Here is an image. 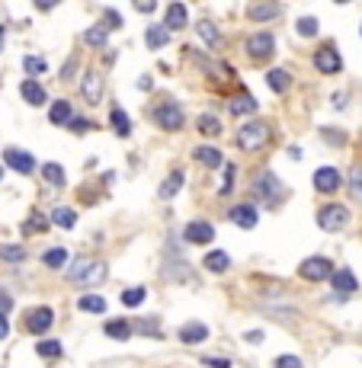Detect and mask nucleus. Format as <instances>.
I'll return each instance as SVG.
<instances>
[{
	"instance_id": "49530a36",
	"label": "nucleus",
	"mask_w": 362,
	"mask_h": 368,
	"mask_svg": "<svg viewBox=\"0 0 362 368\" xmlns=\"http://www.w3.org/2000/svg\"><path fill=\"white\" fill-rule=\"evenodd\" d=\"M71 131H74V135H84V131H90V122L87 119H71Z\"/></svg>"
},
{
	"instance_id": "f3484780",
	"label": "nucleus",
	"mask_w": 362,
	"mask_h": 368,
	"mask_svg": "<svg viewBox=\"0 0 362 368\" xmlns=\"http://www.w3.org/2000/svg\"><path fill=\"white\" fill-rule=\"evenodd\" d=\"M266 83H270L273 93H288V87H292V74H288L286 67H273V71L266 74Z\"/></svg>"
},
{
	"instance_id": "bb28decb",
	"label": "nucleus",
	"mask_w": 362,
	"mask_h": 368,
	"mask_svg": "<svg viewBox=\"0 0 362 368\" xmlns=\"http://www.w3.org/2000/svg\"><path fill=\"white\" fill-rule=\"evenodd\" d=\"M109 122H112V129H116V135H119V138H129L131 119L125 116V112H122V109H112V112H109Z\"/></svg>"
},
{
	"instance_id": "72a5a7b5",
	"label": "nucleus",
	"mask_w": 362,
	"mask_h": 368,
	"mask_svg": "<svg viewBox=\"0 0 362 368\" xmlns=\"http://www.w3.org/2000/svg\"><path fill=\"white\" fill-rule=\"evenodd\" d=\"M42 176H45V183H52V186H65V170H61V164H45L42 166Z\"/></svg>"
},
{
	"instance_id": "f257e3e1",
	"label": "nucleus",
	"mask_w": 362,
	"mask_h": 368,
	"mask_svg": "<svg viewBox=\"0 0 362 368\" xmlns=\"http://www.w3.org/2000/svg\"><path fill=\"white\" fill-rule=\"evenodd\" d=\"M103 279H106V263H100V259H77L71 266V282L81 288L100 285Z\"/></svg>"
},
{
	"instance_id": "6ab92c4d",
	"label": "nucleus",
	"mask_w": 362,
	"mask_h": 368,
	"mask_svg": "<svg viewBox=\"0 0 362 368\" xmlns=\"http://www.w3.org/2000/svg\"><path fill=\"white\" fill-rule=\"evenodd\" d=\"M186 7L183 3H170L167 7V19H164V26H167V32H173V29H183L186 26Z\"/></svg>"
},
{
	"instance_id": "c9c22d12",
	"label": "nucleus",
	"mask_w": 362,
	"mask_h": 368,
	"mask_svg": "<svg viewBox=\"0 0 362 368\" xmlns=\"http://www.w3.org/2000/svg\"><path fill=\"white\" fill-rule=\"evenodd\" d=\"M36 352L42 356V359H58L61 356V343H55V340H42L36 346Z\"/></svg>"
},
{
	"instance_id": "0eeeda50",
	"label": "nucleus",
	"mask_w": 362,
	"mask_h": 368,
	"mask_svg": "<svg viewBox=\"0 0 362 368\" xmlns=\"http://www.w3.org/2000/svg\"><path fill=\"white\" fill-rule=\"evenodd\" d=\"M315 67L321 74H337L340 67H343V58H340V52H337V45H321L315 52Z\"/></svg>"
},
{
	"instance_id": "5701e85b",
	"label": "nucleus",
	"mask_w": 362,
	"mask_h": 368,
	"mask_svg": "<svg viewBox=\"0 0 362 368\" xmlns=\"http://www.w3.org/2000/svg\"><path fill=\"white\" fill-rule=\"evenodd\" d=\"M193 157L199 160V164H205V166H222L224 164V160H222V151H215V147H195Z\"/></svg>"
},
{
	"instance_id": "a19ab883",
	"label": "nucleus",
	"mask_w": 362,
	"mask_h": 368,
	"mask_svg": "<svg viewBox=\"0 0 362 368\" xmlns=\"http://www.w3.org/2000/svg\"><path fill=\"white\" fill-rule=\"evenodd\" d=\"M298 32H301V36H317V19L315 17H301L298 19Z\"/></svg>"
},
{
	"instance_id": "2eb2a0df",
	"label": "nucleus",
	"mask_w": 362,
	"mask_h": 368,
	"mask_svg": "<svg viewBox=\"0 0 362 368\" xmlns=\"http://www.w3.org/2000/svg\"><path fill=\"white\" fill-rule=\"evenodd\" d=\"M231 221H234V224H241V228H257V221H260L257 205H234V208H231Z\"/></svg>"
},
{
	"instance_id": "4468645a",
	"label": "nucleus",
	"mask_w": 362,
	"mask_h": 368,
	"mask_svg": "<svg viewBox=\"0 0 362 368\" xmlns=\"http://www.w3.org/2000/svg\"><path fill=\"white\" fill-rule=\"evenodd\" d=\"M19 93H23V100H26L29 106H42V102H45V90H42V83L32 80V77H26V80L19 83Z\"/></svg>"
},
{
	"instance_id": "b1692460",
	"label": "nucleus",
	"mask_w": 362,
	"mask_h": 368,
	"mask_svg": "<svg viewBox=\"0 0 362 368\" xmlns=\"http://www.w3.org/2000/svg\"><path fill=\"white\" fill-rule=\"evenodd\" d=\"M145 42H148L151 48H164L170 42L167 26H148V32H145Z\"/></svg>"
},
{
	"instance_id": "393cba45",
	"label": "nucleus",
	"mask_w": 362,
	"mask_h": 368,
	"mask_svg": "<svg viewBox=\"0 0 362 368\" xmlns=\"http://www.w3.org/2000/svg\"><path fill=\"white\" fill-rule=\"evenodd\" d=\"M247 17L257 19V23H263V19H273V17H279V3H253V7L247 10Z\"/></svg>"
},
{
	"instance_id": "c85d7f7f",
	"label": "nucleus",
	"mask_w": 362,
	"mask_h": 368,
	"mask_svg": "<svg viewBox=\"0 0 362 368\" xmlns=\"http://www.w3.org/2000/svg\"><path fill=\"white\" fill-rule=\"evenodd\" d=\"M195 125H199V131H202L205 138H218V135H222V122L215 119V116H199Z\"/></svg>"
},
{
	"instance_id": "f03ea898",
	"label": "nucleus",
	"mask_w": 362,
	"mask_h": 368,
	"mask_svg": "<svg viewBox=\"0 0 362 368\" xmlns=\"http://www.w3.org/2000/svg\"><path fill=\"white\" fill-rule=\"evenodd\" d=\"M270 141V125L266 122H247L244 129H237V147L241 151H260Z\"/></svg>"
},
{
	"instance_id": "de8ad7c7",
	"label": "nucleus",
	"mask_w": 362,
	"mask_h": 368,
	"mask_svg": "<svg viewBox=\"0 0 362 368\" xmlns=\"http://www.w3.org/2000/svg\"><path fill=\"white\" fill-rule=\"evenodd\" d=\"M7 311H10V292L0 288V314H7Z\"/></svg>"
},
{
	"instance_id": "5fc2aeb1",
	"label": "nucleus",
	"mask_w": 362,
	"mask_h": 368,
	"mask_svg": "<svg viewBox=\"0 0 362 368\" xmlns=\"http://www.w3.org/2000/svg\"><path fill=\"white\" fill-rule=\"evenodd\" d=\"M0 42H3V26H0Z\"/></svg>"
},
{
	"instance_id": "20e7f679",
	"label": "nucleus",
	"mask_w": 362,
	"mask_h": 368,
	"mask_svg": "<svg viewBox=\"0 0 362 368\" xmlns=\"http://www.w3.org/2000/svg\"><path fill=\"white\" fill-rule=\"evenodd\" d=\"M317 224H321V230H343L350 224V212L343 205H324L317 212Z\"/></svg>"
},
{
	"instance_id": "6e6d98bb",
	"label": "nucleus",
	"mask_w": 362,
	"mask_h": 368,
	"mask_svg": "<svg viewBox=\"0 0 362 368\" xmlns=\"http://www.w3.org/2000/svg\"><path fill=\"white\" fill-rule=\"evenodd\" d=\"M0 180H3V170H0Z\"/></svg>"
},
{
	"instance_id": "6e6552de",
	"label": "nucleus",
	"mask_w": 362,
	"mask_h": 368,
	"mask_svg": "<svg viewBox=\"0 0 362 368\" xmlns=\"http://www.w3.org/2000/svg\"><path fill=\"white\" fill-rule=\"evenodd\" d=\"M343 186V176H340V170L337 166H321V170H315V189L317 193H337Z\"/></svg>"
},
{
	"instance_id": "7ed1b4c3",
	"label": "nucleus",
	"mask_w": 362,
	"mask_h": 368,
	"mask_svg": "<svg viewBox=\"0 0 362 368\" xmlns=\"http://www.w3.org/2000/svg\"><path fill=\"white\" fill-rule=\"evenodd\" d=\"M298 276L308 279V282H324V279L334 276V263L327 257H308L301 266H298Z\"/></svg>"
},
{
	"instance_id": "c03bdc74",
	"label": "nucleus",
	"mask_w": 362,
	"mask_h": 368,
	"mask_svg": "<svg viewBox=\"0 0 362 368\" xmlns=\"http://www.w3.org/2000/svg\"><path fill=\"white\" fill-rule=\"evenodd\" d=\"M276 368H305L298 356H279L276 359Z\"/></svg>"
},
{
	"instance_id": "473e14b6",
	"label": "nucleus",
	"mask_w": 362,
	"mask_h": 368,
	"mask_svg": "<svg viewBox=\"0 0 362 368\" xmlns=\"http://www.w3.org/2000/svg\"><path fill=\"white\" fill-rule=\"evenodd\" d=\"M23 230H26V234H42V230H48V218L42 212H32L26 218V224H23Z\"/></svg>"
},
{
	"instance_id": "8fccbe9b",
	"label": "nucleus",
	"mask_w": 362,
	"mask_h": 368,
	"mask_svg": "<svg viewBox=\"0 0 362 368\" xmlns=\"http://www.w3.org/2000/svg\"><path fill=\"white\" fill-rule=\"evenodd\" d=\"M324 138H327V141H334V144H343V141H346L340 131H324Z\"/></svg>"
},
{
	"instance_id": "412c9836",
	"label": "nucleus",
	"mask_w": 362,
	"mask_h": 368,
	"mask_svg": "<svg viewBox=\"0 0 362 368\" xmlns=\"http://www.w3.org/2000/svg\"><path fill=\"white\" fill-rule=\"evenodd\" d=\"M228 266H231V257H228L224 250H212V253H205V269H209V272H224Z\"/></svg>"
},
{
	"instance_id": "2f4dec72",
	"label": "nucleus",
	"mask_w": 362,
	"mask_h": 368,
	"mask_svg": "<svg viewBox=\"0 0 362 368\" xmlns=\"http://www.w3.org/2000/svg\"><path fill=\"white\" fill-rule=\"evenodd\" d=\"M183 180H186V176L180 173V170H177V173H170V176H167V183L160 186V199H170V195H177L180 189H183Z\"/></svg>"
},
{
	"instance_id": "a18cd8bd",
	"label": "nucleus",
	"mask_w": 362,
	"mask_h": 368,
	"mask_svg": "<svg viewBox=\"0 0 362 368\" xmlns=\"http://www.w3.org/2000/svg\"><path fill=\"white\" fill-rule=\"evenodd\" d=\"M205 365H209V368H231V362H228V359H222V356H205Z\"/></svg>"
},
{
	"instance_id": "7c9ffc66",
	"label": "nucleus",
	"mask_w": 362,
	"mask_h": 368,
	"mask_svg": "<svg viewBox=\"0 0 362 368\" xmlns=\"http://www.w3.org/2000/svg\"><path fill=\"white\" fill-rule=\"evenodd\" d=\"M106 39H109V29H103V26H90L84 32V42L90 48H103V45H106Z\"/></svg>"
},
{
	"instance_id": "1a4fd4ad",
	"label": "nucleus",
	"mask_w": 362,
	"mask_h": 368,
	"mask_svg": "<svg viewBox=\"0 0 362 368\" xmlns=\"http://www.w3.org/2000/svg\"><path fill=\"white\" fill-rule=\"evenodd\" d=\"M81 93H84V100L90 102V106H100L103 102V77H100V71H87V77H84V83H81Z\"/></svg>"
},
{
	"instance_id": "dca6fc26",
	"label": "nucleus",
	"mask_w": 362,
	"mask_h": 368,
	"mask_svg": "<svg viewBox=\"0 0 362 368\" xmlns=\"http://www.w3.org/2000/svg\"><path fill=\"white\" fill-rule=\"evenodd\" d=\"M228 109H231V116H247V112H257V100L247 90H237V96H231V102H228Z\"/></svg>"
},
{
	"instance_id": "cd10ccee",
	"label": "nucleus",
	"mask_w": 362,
	"mask_h": 368,
	"mask_svg": "<svg viewBox=\"0 0 362 368\" xmlns=\"http://www.w3.org/2000/svg\"><path fill=\"white\" fill-rule=\"evenodd\" d=\"M77 307L87 314H103L106 311V298H100V294H84V298L77 301Z\"/></svg>"
},
{
	"instance_id": "aec40b11",
	"label": "nucleus",
	"mask_w": 362,
	"mask_h": 368,
	"mask_svg": "<svg viewBox=\"0 0 362 368\" xmlns=\"http://www.w3.org/2000/svg\"><path fill=\"white\" fill-rule=\"evenodd\" d=\"M48 119H52V125H71V102L67 100H58L52 102V112H48Z\"/></svg>"
},
{
	"instance_id": "58836bf2",
	"label": "nucleus",
	"mask_w": 362,
	"mask_h": 368,
	"mask_svg": "<svg viewBox=\"0 0 362 368\" xmlns=\"http://www.w3.org/2000/svg\"><path fill=\"white\" fill-rule=\"evenodd\" d=\"M141 301H145V288H125L122 292V304L125 307H138Z\"/></svg>"
},
{
	"instance_id": "e433bc0d",
	"label": "nucleus",
	"mask_w": 362,
	"mask_h": 368,
	"mask_svg": "<svg viewBox=\"0 0 362 368\" xmlns=\"http://www.w3.org/2000/svg\"><path fill=\"white\" fill-rule=\"evenodd\" d=\"M52 221H55V224H61V228H74L77 215L71 212V208H55V212H52Z\"/></svg>"
},
{
	"instance_id": "3c124183",
	"label": "nucleus",
	"mask_w": 362,
	"mask_h": 368,
	"mask_svg": "<svg viewBox=\"0 0 362 368\" xmlns=\"http://www.w3.org/2000/svg\"><path fill=\"white\" fill-rule=\"evenodd\" d=\"M106 19H109V23H112V29H119V23H122V19H119V13H116V10H106Z\"/></svg>"
},
{
	"instance_id": "79ce46f5",
	"label": "nucleus",
	"mask_w": 362,
	"mask_h": 368,
	"mask_svg": "<svg viewBox=\"0 0 362 368\" xmlns=\"http://www.w3.org/2000/svg\"><path fill=\"white\" fill-rule=\"evenodd\" d=\"M23 67H26V74H32V77H36V74L45 71V61H42V58H26V61H23Z\"/></svg>"
},
{
	"instance_id": "423d86ee",
	"label": "nucleus",
	"mask_w": 362,
	"mask_h": 368,
	"mask_svg": "<svg viewBox=\"0 0 362 368\" xmlns=\"http://www.w3.org/2000/svg\"><path fill=\"white\" fill-rule=\"evenodd\" d=\"M273 52H276V39H273L270 32H257V36L247 39V55H251L253 61H266Z\"/></svg>"
},
{
	"instance_id": "a211bd4d",
	"label": "nucleus",
	"mask_w": 362,
	"mask_h": 368,
	"mask_svg": "<svg viewBox=\"0 0 362 368\" xmlns=\"http://www.w3.org/2000/svg\"><path fill=\"white\" fill-rule=\"evenodd\" d=\"M209 340V327L205 323H186V327H180V343H202Z\"/></svg>"
},
{
	"instance_id": "9b49d317",
	"label": "nucleus",
	"mask_w": 362,
	"mask_h": 368,
	"mask_svg": "<svg viewBox=\"0 0 362 368\" xmlns=\"http://www.w3.org/2000/svg\"><path fill=\"white\" fill-rule=\"evenodd\" d=\"M253 189H257V195L266 199V202H279V195H282V183H279L273 173H263L260 180L253 183Z\"/></svg>"
},
{
	"instance_id": "37998d69",
	"label": "nucleus",
	"mask_w": 362,
	"mask_h": 368,
	"mask_svg": "<svg viewBox=\"0 0 362 368\" xmlns=\"http://www.w3.org/2000/svg\"><path fill=\"white\" fill-rule=\"evenodd\" d=\"M234 173H237V166L224 164V186H222V193H231V189H234Z\"/></svg>"
},
{
	"instance_id": "ea45409f",
	"label": "nucleus",
	"mask_w": 362,
	"mask_h": 368,
	"mask_svg": "<svg viewBox=\"0 0 362 368\" xmlns=\"http://www.w3.org/2000/svg\"><path fill=\"white\" fill-rule=\"evenodd\" d=\"M0 257L7 259V263H23V259H26V250L23 247H0Z\"/></svg>"
},
{
	"instance_id": "4c0bfd02",
	"label": "nucleus",
	"mask_w": 362,
	"mask_h": 368,
	"mask_svg": "<svg viewBox=\"0 0 362 368\" xmlns=\"http://www.w3.org/2000/svg\"><path fill=\"white\" fill-rule=\"evenodd\" d=\"M199 36H202V42H209V45H218V29L212 26V23H209V19H202V23H199Z\"/></svg>"
},
{
	"instance_id": "f8f14e48",
	"label": "nucleus",
	"mask_w": 362,
	"mask_h": 368,
	"mask_svg": "<svg viewBox=\"0 0 362 368\" xmlns=\"http://www.w3.org/2000/svg\"><path fill=\"white\" fill-rule=\"evenodd\" d=\"M183 237L189 240V243H212V240H215V228L209 224V221H193V224H186Z\"/></svg>"
},
{
	"instance_id": "ddd939ff",
	"label": "nucleus",
	"mask_w": 362,
	"mask_h": 368,
	"mask_svg": "<svg viewBox=\"0 0 362 368\" xmlns=\"http://www.w3.org/2000/svg\"><path fill=\"white\" fill-rule=\"evenodd\" d=\"M3 160H7V166H13L17 173H32V170H36V160H32V154L19 151V147H10L7 154H3Z\"/></svg>"
},
{
	"instance_id": "9d476101",
	"label": "nucleus",
	"mask_w": 362,
	"mask_h": 368,
	"mask_svg": "<svg viewBox=\"0 0 362 368\" xmlns=\"http://www.w3.org/2000/svg\"><path fill=\"white\" fill-rule=\"evenodd\" d=\"M52 323H55V311H52V307H36V311L26 317V330L45 333V330H52Z\"/></svg>"
},
{
	"instance_id": "c756f323",
	"label": "nucleus",
	"mask_w": 362,
	"mask_h": 368,
	"mask_svg": "<svg viewBox=\"0 0 362 368\" xmlns=\"http://www.w3.org/2000/svg\"><path fill=\"white\" fill-rule=\"evenodd\" d=\"M42 263H45L48 269H61V266L67 263V250H65V247H52V250H45Z\"/></svg>"
},
{
	"instance_id": "4be33fe9",
	"label": "nucleus",
	"mask_w": 362,
	"mask_h": 368,
	"mask_svg": "<svg viewBox=\"0 0 362 368\" xmlns=\"http://www.w3.org/2000/svg\"><path fill=\"white\" fill-rule=\"evenodd\" d=\"M334 288L337 292H343V294H350V292L359 288V282H356V276L350 272V269H340V272H334Z\"/></svg>"
},
{
	"instance_id": "09e8293b",
	"label": "nucleus",
	"mask_w": 362,
	"mask_h": 368,
	"mask_svg": "<svg viewBox=\"0 0 362 368\" xmlns=\"http://www.w3.org/2000/svg\"><path fill=\"white\" fill-rule=\"evenodd\" d=\"M244 340H247V343H263V333L260 330H247V333H244Z\"/></svg>"
},
{
	"instance_id": "603ef678",
	"label": "nucleus",
	"mask_w": 362,
	"mask_h": 368,
	"mask_svg": "<svg viewBox=\"0 0 362 368\" xmlns=\"http://www.w3.org/2000/svg\"><path fill=\"white\" fill-rule=\"evenodd\" d=\"M10 333V323H7V317H3V314H0V340H3V336H7Z\"/></svg>"
},
{
	"instance_id": "864d4df0",
	"label": "nucleus",
	"mask_w": 362,
	"mask_h": 368,
	"mask_svg": "<svg viewBox=\"0 0 362 368\" xmlns=\"http://www.w3.org/2000/svg\"><path fill=\"white\" fill-rule=\"evenodd\" d=\"M138 10H141V13H151V10H154V3H151V0H141Z\"/></svg>"
},
{
	"instance_id": "39448f33",
	"label": "nucleus",
	"mask_w": 362,
	"mask_h": 368,
	"mask_svg": "<svg viewBox=\"0 0 362 368\" xmlns=\"http://www.w3.org/2000/svg\"><path fill=\"white\" fill-rule=\"evenodd\" d=\"M154 122L164 131H180L183 129V112H180L177 102H160L158 109H154Z\"/></svg>"
},
{
	"instance_id": "a878e982",
	"label": "nucleus",
	"mask_w": 362,
	"mask_h": 368,
	"mask_svg": "<svg viewBox=\"0 0 362 368\" xmlns=\"http://www.w3.org/2000/svg\"><path fill=\"white\" fill-rule=\"evenodd\" d=\"M131 330H135V327H131L129 321H109L103 333H106V336H112V340H129Z\"/></svg>"
},
{
	"instance_id": "f704fd0d",
	"label": "nucleus",
	"mask_w": 362,
	"mask_h": 368,
	"mask_svg": "<svg viewBox=\"0 0 362 368\" xmlns=\"http://www.w3.org/2000/svg\"><path fill=\"white\" fill-rule=\"evenodd\" d=\"M350 195H353V202H362V166L350 170Z\"/></svg>"
}]
</instances>
